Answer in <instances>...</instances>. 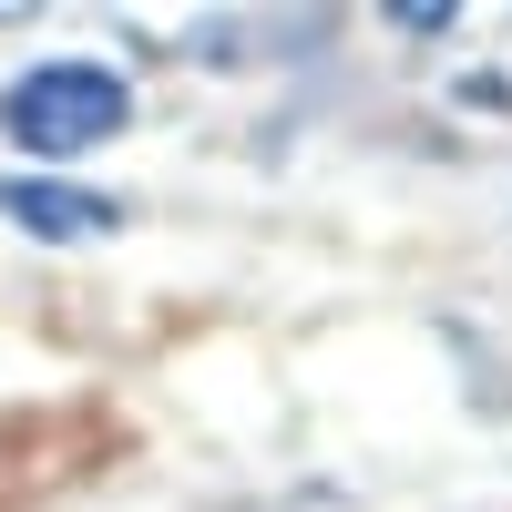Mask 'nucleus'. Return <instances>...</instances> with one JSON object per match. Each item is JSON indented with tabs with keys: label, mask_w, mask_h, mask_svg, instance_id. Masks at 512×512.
I'll return each instance as SVG.
<instances>
[{
	"label": "nucleus",
	"mask_w": 512,
	"mask_h": 512,
	"mask_svg": "<svg viewBox=\"0 0 512 512\" xmlns=\"http://www.w3.org/2000/svg\"><path fill=\"white\" fill-rule=\"evenodd\" d=\"M123 123H134V82L103 72V62H31L0 93V134L21 154H93Z\"/></svg>",
	"instance_id": "nucleus-1"
},
{
	"label": "nucleus",
	"mask_w": 512,
	"mask_h": 512,
	"mask_svg": "<svg viewBox=\"0 0 512 512\" xmlns=\"http://www.w3.org/2000/svg\"><path fill=\"white\" fill-rule=\"evenodd\" d=\"M0 216L31 226V236H52V246H72V236H113V226H123V205H113V195H82V185L0 175Z\"/></svg>",
	"instance_id": "nucleus-2"
}]
</instances>
